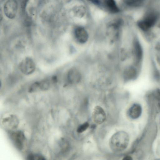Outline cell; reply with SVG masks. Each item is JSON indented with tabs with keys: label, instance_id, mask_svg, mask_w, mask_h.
Wrapping results in <instances>:
<instances>
[{
	"label": "cell",
	"instance_id": "obj_14",
	"mask_svg": "<svg viewBox=\"0 0 160 160\" xmlns=\"http://www.w3.org/2000/svg\"><path fill=\"white\" fill-rule=\"evenodd\" d=\"M37 82L38 90L46 91L50 88V82L48 80H43Z\"/></svg>",
	"mask_w": 160,
	"mask_h": 160
},
{
	"label": "cell",
	"instance_id": "obj_2",
	"mask_svg": "<svg viewBox=\"0 0 160 160\" xmlns=\"http://www.w3.org/2000/svg\"><path fill=\"white\" fill-rule=\"evenodd\" d=\"M19 68L23 74L28 75L33 73L36 69L35 63L29 57H27L22 60L19 65Z\"/></svg>",
	"mask_w": 160,
	"mask_h": 160
},
{
	"label": "cell",
	"instance_id": "obj_4",
	"mask_svg": "<svg viewBox=\"0 0 160 160\" xmlns=\"http://www.w3.org/2000/svg\"><path fill=\"white\" fill-rule=\"evenodd\" d=\"M18 3L14 0L7 1L3 6V11L5 15L9 18L13 19L15 18L18 10Z\"/></svg>",
	"mask_w": 160,
	"mask_h": 160
},
{
	"label": "cell",
	"instance_id": "obj_9",
	"mask_svg": "<svg viewBox=\"0 0 160 160\" xmlns=\"http://www.w3.org/2000/svg\"><path fill=\"white\" fill-rule=\"evenodd\" d=\"M81 78L80 73L76 68H72L69 70L67 74V79L70 83H78L80 81Z\"/></svg>",
	"mask_w": 160,
	"mask_h": 160
},
{
	"label": "cell",
	"instance_id": "obj_11",
	"mask_svg": "<svg viewBox=\"0 0 160 160\" xmlns=\"http://www.w3.org/2000/svg\"><path fill=\"white\" fill-rule=\"evenodd\" d=\"M137 76V72L132 67L126 68L124 72L123 78L125 81H128L135 79Z\"/></svg>",
	"mask_w": 160,
	"mask_h": 160
},
{
	"label": "cell",
	"instance_id": "obj_17",
	"mask_svg": "<svg viewBox=\"0 0 160 160\" xmlns=\"http://www.w3.org/2000/svg\"><path fill=\"white\" fill-rule=\"evenodd\" d=\"M89 126V123L85 122L79 125L77 128V131L78 133H81L85 131Z\"/></svg>",
	"mask_w": 160,
	"mask_h": 160
},
{
	"label": "cell",
	"instance_id": "obj_5",
	"mask_svg": "<svg viewBox=\"0 0 160 160\" xmlns=\"http://www.w3.org/2000/svg\"><path fill=\"white\" fill-rule=\"evenodd\" d=\"M157 19V17L155 14L150 13L139 21L138 22V26L142 30L146 31L149 29L155 24Z\"/></svg>",
	"mask_w": 160,
	"mask_h": 160
},
{
	"label": "cell",
	"instance_id": "obj_15",
	"mask_svg": "<svg viewBox=\"0 0 160 160\" xmlns=\"http://www.w3.org/2000/svg\"><path fill=\"white\" fill-rule=\"evenodd\" d=\"M27 160H46L42 155L38 154H32L29 155Z\"/></svg>",
	"mask_w": 160,
	"mask_h": 160
},
{
	"label": "cell",
	"instance_id": "obj_3",
	"mask_svg": "<svg viewBox=\"0 0 160 160\" xmlns=\"http://www.w3.org/2000/svg\"><path fill=\"white\" fill-rule=\"evenodd\" d=\"M9 136L12 143L19 150H21L24 146L25 137L23 132L20 130L10 132Z\"/></svg>",
	"mask_w": 160,
	"mask_h": 160
},
{
	"label": "cell",
	"instance_id": "obj_8",
	"mask_svg": "<svg viewBox=\"0 0 160 160\" xmlns=\"http://www.w3.org/2000/svg\"><path fill=\"white\" fill-rule=\"evenodd\" d=\"M142 112V108L140 104L138 103L133 104L129 108L128 114L130 118L135 120L139 118Z\"/></svg>",
	"mask_w": 160,
	"mask_h": 160
},
{
	"label": "cell",
	"instance_id": "obj_6",
	"mask_svg": "<svg viewBox=\"0 0 160 160\" xmlns=\"http://www.w3.org/2000/svg\"><path fill=\"white\" fill-rule=\"evenodd\" d=\"M92 116L94 121L98 124L102 123L106 119V114L104 110L99 106L95 107Z\"/></svg>",
	"mask_w": 160,
	"mask_h": 160
},
{
	"label": "cell",
	"instance_id": "obj_7",
	"mask_svg": "<svg viewBox=\"0 0 160 160\" xmlns=\"http://www.w3.org/2000/svg\"><path fill=\"white\" fill-rule=\"evenodd\" d=\"M74 35L77 41L80 43H85L88 38V34L87 31L81 27H78L75 29Z\"/></svg>",
	"mask_w": 160,
	"mask_h": 160
},
{
	"label": "cell",
	"instance_id": "obj_16",
	"mask_svg": "<svg viewBox=\"0 0 160 160\" xmlns=\"http://www.w3.org/2000/svg\"><path fill=\"white\" fill-rule=\"evenodd\" d=\"M143 1L138 0H131L125 1V3L131 7H136L141 5Z\"/></svg>",
	"mask_w": 160,
	"mask_h": 160
},
{
	"label": "cell",
	"instance_id": "obj_10",
	"mask_svg": "<svg viewBox=\"0 0 160 160\" xmlns=\"http://www.w3.org/2000/svg\"><path fill=\"white\" fill-rule=\"evenodd\" d=\"M19 120L15 115H11L2 119V123L5 126L11 129L16 128L19 124Z\"/></svg>",
	"mask_w": 160,
	"mask_h": 160
},
{
	"label": "cell",
	"instance_id": "obj_12",
	"mask_svg": "<svg viewBox=\"0 0 160 160\" xmlns=\"http://www.w3.org/2000/svg\"><path fill=\"white\" fill-rule=\"evenodd\" d=\"M104 4L105 7L110 12L112 13H117L119 11V9L115 2L112 0L104 1Z\"/></svg>",
	"mask_w": 160,
	"mask_h": 160
},
{
	"label": "cell",
	"instance_id": "obj_19",
	"mask_svg": "<svg viewBox=\"0 0 160 160\" xmlns=\"http://www.w3.org/2000/svg\"><path fill=\"white\" fill-rule=\"evenodd\" d=\"M158 106L159 109L160 110V100H158Z\"/></svg>",
	"mask_w": 160,
	"mask_h": 160
},
{
	"label": "cell",
	"instance_id": "obj_13",
	"mask_svg": "<svg viewBox=\"0 0 160 160\" xmlns=\"http://www.w3.org/2000/svg\"><path fill=\"white\" fill-rule=\"evenodd\" d=\"M134 50L137 61L139 62L142 57V49L139 42L136 41L134 42Z\"/></svg>",
	"mask_w": 160,
	"mask_h": 160
},
{
	"label": "cell",
	"instance_id": "obj_1",
	"mask_svg": "<svg viewBox=\"0 0 160 160\" xmlns=\"http://www.w3.org/2000/svg\"><path fill=\"white\" fill-rule=\"evenodd\" d=\"M128 134L123 131L115 133L111 138L109 145L111 149L115 152H119L125 150L129 143Z\"/></svg>",
	"mask_w": 160,
	"mask_h": 160
},
{
	"label": "cell",
	"instance_id": "obj_18",
	"mask_svg": "<svg viewBox=\"0 0 160 160\" xmlns=\"http://www.w3.org/2000/svg\"><path fill=\"white\" fill-rule=\"evenodd\" d=\"M122 160H133V159L130 156L127 155L125 156Z\"/></svg>",
	"mask_w": 160,
	"mask_h": 160
}]
</instances>
